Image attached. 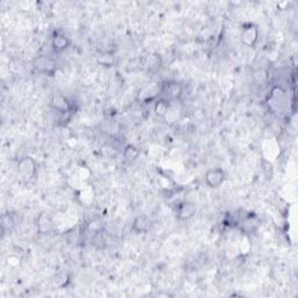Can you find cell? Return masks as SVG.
<instances>
[{"mask_svg": "<svg viewBox=\"0 0 298 298\" xmlns=\"http://www.w3.org/2000/svg\"><path fill=\"white\" fill-rule=\"evenodd\" d=\"M18 171L26 179L34 177L35 172H36V162L32 158L21 159L18 163Z\"/></svg>", "mask_w": 298, "mask_h": 298, "instance_id": "obj_6", "label": "cell"}, {"mask_svg": "<svg viewBox=\"0 0 298 298\" xmlns=\"http://www.w3.org/2000/svg\"><path fill=\"white\" fill-rule=\"evenodd\" d=\"M196 211L197 207L194 203H191V201H183V203H181L177 206L176 214H177L179 220H189L196 214Z\"/></svg>", "mask_w": 298, "mask_h": 298, "instance_id": "obj_7", "label": "cell"}, {"mask_svg": "<svg viewBox=\"0 0 298 298\" xmlns=\"http://www.w3.org/2000/svg\"><path fill=\"white\" fill-rule=\"evenodd\" d=\"M139 155H140V150L133 145L126 146V148L124 150V158L127 162H134L137 158H139Z\"/></svg>", "mask_w": 298, "mask_h": 298, "instance_id": "obj_11", "label": "cell"}, {"mask_svg": "<svg viewBox=\"0 0 298 298\" xmlns=\"http://www.w3.org/2000/svg\"><path fill=\"white\" fill-rule=\"evenodd\" d=\"M14 226V220L9 213H6L1 218V227L4 232H9Z\"/></svg>", "mask_w": 298, "mask_h": 298, "instance_id": "obj_13", "label": "cell"}, {"mask_svg": "<svg viewBox=\"0 0 298 298\" xmlns=\"http://www.w3.org/2000/svg\"><path fill=\"white\" fill-rule=\"evenodd\" d=\"M51 105H53V107L55 108V110L62 112V113L69 111V102L63 96H56V97H54L53 101H51Z\"/></svg>", "mask_w": 298, "mask_h": 298, "instance_id": "obj_9", "label": "cell"}, {"mask_svg": "<svg viewBox=\"0 0 298 298\" xmlns=\"http://www.w3.org/2000/svg\"><path fill=\"white\" fill-rule=\"evenodd\" d=\"M37 226H38V230H40L41 232L46 233V232H49V231L51 230L53 223H51L50 218L46 216V214H41V216L38 217Z\"/></svg>", "mask_w": 298, "mask_h": 298, "instance_id": "obj_12", "label": "cell"}, {"mask_svg": "<svg viewBox=\"0 0 298 298\" xmlns=\"http://www.w3.org/2000/svg\"><path fill=\"white\" fill-rule=\"evenodd\" d=\"M69 37L66 36V34L62 30H57L54 33L53 37H51V48H53L54 53L56 54H60L66 50L69 47Z\"/></svg>", "mask_w": 298, "mask_h": 298, "instance_id": "obj_4", "label": "cell"}, {"mask_svg": "<svg viewBox=\"0 0 298 298\" xmlns=\"http://www.w3.org/2000/svg\"><path fill=\"white\" fill-rule=\"evenodd\" d=\"M149 226H150L149 218L147 216H139L134 219L132 230L133 232L136 233V234H140V233H146L147 231H148Z\"/></svg>", "mask_w": 298, "mask_h": 298, "instance_id": "obj_8", "label": "cell"}, {"mask_svg": "<svg viewBox=\"0 0 298 298\" xmlns=\"http://www.w3.org/2000/svg\"><path fill=\"white\" fill-rule=\"evenodd\" d=\"M162 100L168 102L169 100H176V99H178L181 97L182 95V86L178 84V83L175 82H170V83H166L163 86L162 91Z\"/></svg>", "mask_w": 298, "mask_h": 298, "instance_id": "obj_5", "label": "cell"}, {"mask_svg": "<svg viewBox=\"0 0 298 298\" xmlns=\"http://www.w3.org/2000/svg\"><path fill=\"white\" fill-rule=\"evenodd\" d=\"M259 40V28L254 24H247L241 30V41L245 46L254 47Z\"/></svg>", "mask_w": 298, "mask_h": 298, "instance_id": "obj_1", "label": "cell"}, {"mask_svg": "<svg viewBox=\"0 0 298 298\" xmlns=\"http://www.w3.org/2000/svg\"><path fill=\"white\" fill-rule=\"evenodd\" d=\"M259 219L258 217L255 216H248L247 218H245V220H243L242 223V230L245 231V232L247 233H252L254 232V231L258 229L259 226Z\"/></svg>", "mask_w": 298, "mask_h": 298, "instance_id": "obj_10", "label": "cell"}, {"mask_svg": "<svg viewBox=\"0 0 298 298\" xmlns=\"http://www.w3.org/2000/svg\"><path fill=\"white\" fill-rule=\"evenodd\" d=\"M34 68L37 71L47 73V75H53L56 71L57 64L55 61L48 56H38L34 60Z\"/></svg>", "mask_w": 298, "mask_h": 298, "instance_id": "obj_2", "label": "cell"}, {"mask_svg": "<svg viewBox=\"0 0 298 298\" xmlns=\"http://www.w3.org/2000/svg\"><path fill=\"white\" fill-rule=\"evenodd\" d=\"M226 178V174L223 169L216 168V169H210L209 171L205 174V183L207 184V187L211 189L219 188L220 185L224 183Z\"/></svg>", "mask_w": 298, "mask_h": 298, "instance_id": "obj_3", "label": "cell"}]
</instances>
